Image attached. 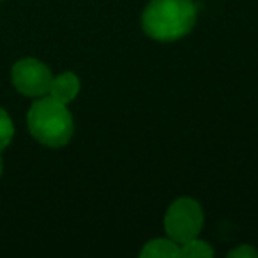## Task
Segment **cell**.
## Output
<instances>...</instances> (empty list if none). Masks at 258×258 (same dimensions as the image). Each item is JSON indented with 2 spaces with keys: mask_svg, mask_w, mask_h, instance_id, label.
<instances>
[{
  "mask_svg": "<svg viewBox=\"0 0 258 258\" xmlns=\"http://www.w3.org/2000/svg\"><path fill=\"white\" fill-rule=\"evenodd\" d=\"M2 170H4V163H2V158H0V177H2Z\"/></svg>",
  "mask_w": 258,
  "mask_h": 258,
  "instance_id": "30bf717a",
  "label": "cell"
},
{
  "mask_svg": "<svg viewBox=\"0 0 258 258\" xmlns=\"http://www.w3.org/2000/svg\"><path fill=\"white\" fill-rule=\"evenodd\" d=\"M15 137V125L4 108H0V151H4Z\"/></svg>",
  "mask_w": 258,
  "mask_h": 258,
  "instance_id": "ba28073f",
  "label": "cell"
},
{
  "mask_svg": "<svg viewBox=\"0 0 258 258\" xmlns=\"http://www.w3.org/2000/svg\"><path fill=\"white\" fill-rule=\"evenodd\" d=\"M80 92V80L75 73H62V75L51 78L50 90L48 96H51L53 99L60 101V103L68 104L78 96Z\"/></svg>",
  "mask_w": 258,
  "mask_h": 258,
  "instance_id": "5b68a950",
  "label": "cell"
},
{
  "mask_svg": "<svg viewBox=\"0 0 258 258\" xmlns=\"http://www.w3.org/2000/svg\"><path fill=\"white\" fill-rule=\"evenodd\" d=\"M230 258H256L258 256V251L254 249V247H251L249 244H240L239 247H235V249H232L228 253Z\"/></svg>",
  "mask_w": 258,
  "mask_h": 258,
  "instance_id": "9c48e42d",
  "label": "cell"
},
{
  "mask_svg": "<svg viewBox=\"0 0 258 258\" xmlns=\"http://www.w3.org/2000/svg\"><path fill=\"white\" fill-rule=\"evenodd\" d=\"M29 131L39 144L51 149L64 147L75 133L73 115L64 103L51 96L41 97L30 106L27 115Z\"/></svg>",
  "mask_w": 258,
  "mask_h": 258,
  "instance_id": "7a4b0ae2",
  "label": "cell"
},
{
  "mask_svg": "<svg viewBox=\"0 0 258 258\" xmlns=\"http://www.w3.org/2000/svg\"><path fill=\"white\" fill-rule=\"evenodd\" d=\"M198 6L193 0H152L144 11L142 25L156 41H177L191 32Z\"/></svg>",
  "mask_w": 258,
  "mask_h": 258,
  "instance_id": "6da1fadb",
  "label": "cell"
},
{
  "mask_svg": "<svg viewBox=\"0 0 258 258\" xmlns=\"http://www.w3.org/2000/svg\"><path fill=\"white\" fill-rule=\"evenodd\" d=\"M51 71L37 58H20L11 69L13 85L20 94L29 97H43L50 90Z\"/></svg>",
  "mask_w": 258,
  "mask_h": 258,
  "instance_id": "277c9868",
  "label": "cell"
},
{
  "mask_svg": "<svg viewBox=\"0 0 258 258\" xmlns=\"http://www.w3.org/2000/svg\"><path fill=\"white\" fill-rule=\"evenodd\" d=\"M214 254L211 244L200 239H191L187 242L180 244V256L182 258H211Z\"/></svg>",
  "mask_w": 258,
  "mask_h": 258,
  "instance_id": "52a82bcc",
  "label": "cell"
},
{
  "mask_svg": "<svg viewBox=\"0 0 258 258\" xmlns=\"http://www.w3.org/2000/svg\"><path fill=\"white\" fill-rule=\"evenodd\" d=\"M142 258H177L180 256V244L172 239H154L149 240L140 251Z\"/></svg>",
  "mask_w": 258,
  "mask_h": 258,
  "instance_id": "8992f818",
  "label": "cell"
},
{
  "mask_svg": "<svg viewBox=\"0 0 258 258\" xmlns=\"http://www.w3.org/2000/svg\"><path fill=\"white\" fill-rule=\"evenodd\" d=\"M204 226V211L193 198H179L168 207L165 216V230L172 240L184 244L195 239Z\"/></svg>",
  "mask_w": 258,
  "mask_h": 258,
  "instance_id": "3957f363",
  "label": "cell"
}]
</instances>
